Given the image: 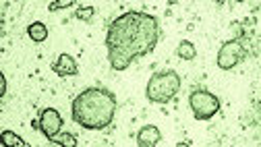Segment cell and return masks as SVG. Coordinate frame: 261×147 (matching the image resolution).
<instances>
[{
  "mask_svg": "<svg viewBox=\"0 0 261 147\" xmlns=\"http://www.w3.org/2000/svg\"><path fill=\"white\" fill-rule=\"evenodd\" d=\"M160 21L141 11H128L114 19L106 34L108 58L114 71H124L139 56L149 54L160 40Z\"/></svg>",
  "mask_w": 261,
  "mask_h": 147,
  "instance_id": "1",
  "label": "cell"
},
{
  "mask_svg": "<svg viewBox=\"0 0 261 147\" xmlns=\"http://www.w3.org/2000/svg\"><path fill=\"white\" fill-rule=\"evenodd\" d=\"M73 121L87 131H102L106 129L116 112V98L112 92L102 87H89L81 92L71 106Z\"/></svg>",
  "mask_w": 261,
  "mask_h": 147,
  "instance_id": "2",
  "label": "cell"
},
{
  "mask_svg": "<svg viewBox=\"0 0 261 147\" xmlns=\"http://www.w3.org/2000/svg\"><path fill=\"white\" fill-rule=\"evenodd\" d=\"M180 92V75L176 71H158L147 81L145 96L153 104H168Z\"/></svg>",
  "mask_w": 261,
  "mask_h": 147,
  "instance_id": "3",
  "label": "cell"
},
{
  "mask_svg": "<svg viewBox=\"0 0 261 147\" xmlns=\"http://www.w3.org/2000/svg\"><path fill=\"white\" fill-rule=\"evenodd\" d=\"M189 106L197 121H210L220 112V100L207 90H193L189 96Z\"/></svg>",
  "mask_w": 261,
  "mask_h": 147,
  "instance_id": "4",
  "label": "cell"
},
{
  "mask_svg": "<svg viewBox=\"0 0 261 147\" xmlns=\"http://www.w3.org/2000/svg\"><path fill=\"white\" fill-rule=\"evenodd\" d=\"M247 58V48L241 40H230V42H224L218 50V67L222 71H230L237 65H241Z\"/></svg>",
  "mask_w": 261,
  "mask_h": 147,
  "instance_id": "5",
  "label": "cell"
},
{
  "mask_svg": "<svg viewBox=\"0 0 261 147\" xmlns=\"http://www.w3.org/2000/svg\"><path fill=\"white\" fill-rule=\"evenodd\" d=\"M38 125H40V131L46 139H54L62 129V116L58 114L56 108H44L40 112V123Z\"/></svg>",
  "mask_w": 261,
  "mask_h": 147,
  "instance_id": "6",
  "label": "cell"
},
{
  "mask_svg": "<svg viewBox=\"0 0 261 147\" xmlns=\"http://www.w3.org/2000/svg\"><path fill=\"white\" fill-rule=\"evenodd\" d=\"M162 141V133L155 125H145L137 133V145L139 147H155Z\"/></svg>",
  "mask_w": 261,
  "mask_h": 147,
  "instance_id": "7",
  "label": "cell"
},
{
  "mask_svg": "<svg viewBox=\"0 0 261 147\" xmlns=\"http://www.w3.org/2000/svg\"><path fill=\"white\" fill-rule=\"evenodd\" d=\"M52 71L60 77H71V75H77V63H75V58L69 56V54H60L54 65H52Z\"/></svg>",
  "mask_w": 261,
  "mask_h": 147,
  "instance_id": "8",
  "label": "cell"
},
{
  "mask_svg": "<svg viewBox=\"0 0 261 147\" xmlns=\"http://www.w3.org/2000/svg\"><path fill=\"white\" fill-rule=\"evenodd\" d=\"M27 36L31 38V42H36V44H42L48 40V25H44L42 21H36V23H31L27 27Z\"/></svg>",
  "mask_w": 261,
  "mask_h": 147,
  "instance_id": "9",
  "label": "cell"
},
{
  "mask_svg": "<svg viewBox=\"0 0 261 147\" xmlns=\"http://www.w3.org/2000/svg\"><path fill=\"white\" fill-rule=\"evenodd\" d=\"M176 54L182 61H195L197 58V48H195L193 42H180V46L176 48Z\"/></svg>",
  "mask_w": 261,
  "mask_h": 147,
  "instance_id": "10",
  "label": "cell"
},
{
  "mask_svg": "<svg viewBox=\"0 0 261 147\" xmlns=\"http://www.w3.org/2000/svg\"><path fill=\"white\" fill-rule=\"evenodd\" d=\"M50 141H54L56 145H62V147H77V137L75 135H71V133H58L54 139H50Z\"/></svg>",
  "mask_w": 261,
  "mask_h": 147,
  "instance_id": "11",
  "label": "cell"
},
{
  "mask_svg": "<svg viewBox=\"0 0 261 147\" xmlns=\"http://www.w3.org/2000/svg\"><path fill=\"white\" fill-rule=\"evenodd\" d=\"M0 139H3V143L5 145H19V147H23V145H27L19 135H15L13 131H3V135H0Z\"/></svg>",
  "mask_w": 261,
  "mask_h": 147,
  "instance_id": "12",
  "label": "cell"
},
{
  "mask_svg": "<svg viewBox=\"0 0 261 147\" xmlns=\"http://www.w3.org/2000/svg\"><path fill=\"white\" fill-rule=\"evenodd\" d=\"M93 13H95L93 7H83V9H77V11H75V17H77L79 21H89V19L93 17Z\"/></svg>",
  "mask_w": 261,
  "mask_h": 147,
  "instance_id": "13",
  "label": "cell"
},
{
  "mask_svg": "<svg viewBox=\"0 0 261 147\" xmlns=\"http://www.w3.org/2000/svg\"><path fill=\"white\" fill-rule=\"evenodd\" d=\"M75 3L73 0H56V3H50L48 5V9L50 11H58V9H69V7H73Z\"/></svg>",
  "mask_w": 261,
  "mask_h": 147,
  "instance_id": "14",
  "label": "cell"
},
{
  "mask_svg": "<svg viewBox=\"0 0 261 147\" xmlns=\"http://www.w3.org/2000/svg\"><path fill=\"white\" fill-rule=\"evenodd\" d=\"M7 94V79L5 75H0V96H5Z\"/></svg>",
  "mask_w": 261,
  "mask_h": 147,
  "instance_id": "15",
  "label": "cell"
}]
</instances>
